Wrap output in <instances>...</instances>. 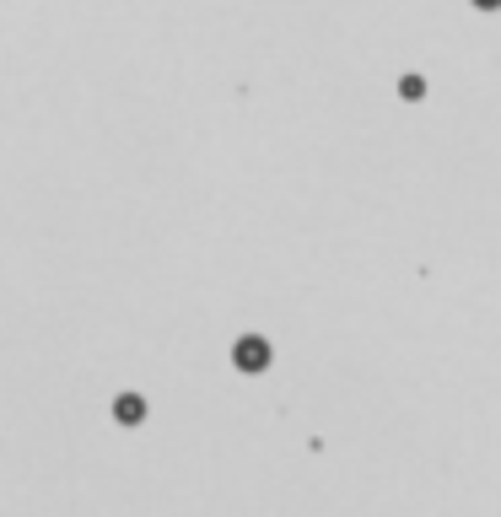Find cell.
<instances>
[{"label": "cell", "instance_id": "obj_1", "mask_svg": "<svg viewBox=\"0 0 501 517\" xmlns=\"http://www.w3.org/2000/svg\"><path fill=\"white\" fill-rule=\"evenodd\" d=\"M270 361H275V345H270L264 334H237V340H232V367H237L243 378L270 372Z\"/></svg>", "mask_w": 501, "mask_h": 517}, {"label": "cell", "instance_id": "obj_2", "mask_svg": "<svg viewBox=\"0 0 501 517\" xmlns=\"http://www.w3.org/2000/svg\"><path fill=\"white\" fill-rule=\"evenodd\" d=\"M113 421H119V426H140V421H146V399H140V394H119V399H113Z\"/></svg>", "mask_w": 501, "mask_h": 517}, {"label": "cell", "instance_id": "obj_3", "mask_svg": "<svg viewBox=\"0 0 501 517\" xmlns=\"http://www.w3.org/2000/svg\"><path fill=\"white\" fill-rule=\"evenodd\" d=\"M399 97H405V103H421V97H426V76H421V70H405V76H399Z\"/></svg>", "mask_w": 501, "mask_h": 517}, {"label": "cell", "instance_id": "obj_4", "mask_svg": "<svg viewBox=\"0 0 501 517\" xmlns=\"http://www.w3.org/2000/svg\"><path fill=\"white\" fill-rule=\"evenodd\" d=\"M475 11H501V0H470Z\"/></svg>", "mask_w": 501, "mask_h": 517}]
</instances>
